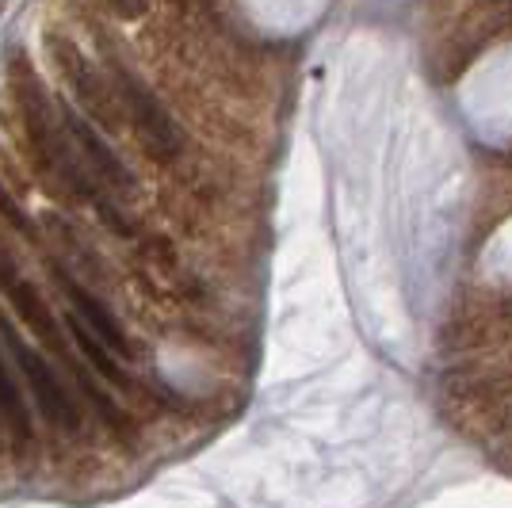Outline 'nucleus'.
<instances>
[{
	"label": "nucleus",
	"instance_id": "1",
	"mask_svg": "<svg viewBox=\"0 0 512 508\" xmlns=\"http://www.w3.org/2000/svg\"><path fill=\"white\" fill-rule=\"evenodd\" d=\"M8 77H12V92H16V104L23 111V130H27V149L35 153V161H39V169L46 176H54V180H62L69 191H77V195H88V199H96V207L104 218H111V207H107L104 199H100V191L85 184V176L77 169V161L69 157V142H65V123L62 115H54V107L46 100L43 85H39V73L31 69V62L16 54L12 58V69H8ZM115 222V218H111ZM119 226V222H115Z\"/></svg>",
	"mask_w": 512,
	"mask_h": 508
},
{
	"label": "nucleus",
	"instance_id": "2",
	"mask_svg": "<svg viewBox=\"0 0 512 508\" xmlns=\"http://www.w3.org/2000/svg\"><path fill=\"white\" fill-rule=\"evenodd\" d=\"M111 85H115V96H119L127 123L138 130L142 146L150 149L157 161H172L180 153V130H176L169 111L161 107V100L119 62H111Z\"/></svg>",
	"mask_w": 512,
	"mask_h": 508
},
{
	"label": "nucleus",
	"instance_id": "3",
	"mask_svg": "<svg viewBox=\"0 0 512 508\" xmlns=\"http://www.w3.org/2000/svg\"><path fill=\"white\" fill-rule=\"evenodd\" d=\"M0 337H4V344H8L12 360L20 363L23 379L31 382V394H35V402H39L46 421L65 428V432H77V405H73V398L65 394V386L58 382L54 367H50V363H46L43 356L16 333V325H12L8 318H0Z\"/></svg>",
	"mask_w": 512,
	"mask_h": 508
},
{
	"label": "nucleus",
	"instance_id": "4",
	"mask_svg": "<svg viewBox=\"0 0 512 508\" xmlns=\"http://www.w3.org/2000/svg\"><path fill=\"white\" fill-rule=\"evenodd\" d=\"M46 46H50V54H54V62H58V69L65 73V81L73 85V92L81 96V104H85V111L96 119V123H104V127H119V96H115V85L111 81H104L96 69H92V62H88L85 54L77 50V46L69 43L65 35H58V31H50L46 35Z\"/></svg>",
	"mask_w": 512,
	"mask_h": 508
},
{
	"label": "nucleus",
	"instance_id": "5",
	"mask_svg": "<svg viewBox=\"0 0 512 508\" xmlns=\"http://www.w3.org/2000/svg\"><path fill=\"white\" fill-rule=\"evenodd\" d=\"M62 123L65 130H69V138L81 146V153H85V161L92 165V176H100L104 184H111V188H134V180H130V169L115 157V149L107 146L104 138L96 134V127L88 123V119H81V111H73V107L62 104Z\"/></svg>",
	"mask_w": 512,
	"mask_h": 508
},
{
	"label": "nucleus",
	"instance_id": "6",
	"mask_svg": "<svg viewBox=\"0 0 512 508\" xmlns=\"http://www.w3.org/2000/svg\"><path fill=\"white\" fill-rule=\"evenodd\" d=\"M58 283H62V291L69 295V302H73V314H77L81 321H88V329L104 340L107 348H115V352H123V356H127L130 340H127V333H123V325L115 321V314L107 310L104 302H100V298H92L85 287H77V283H73L69 276H62V272H58Z\"/></svg>",
	"mask_w": 512,
	"mask_h": 508
},
{
	"label": "nucleus",
	"instance_id": "7",
	"mask_svg": "<svg viewBox=\"0 0 512 508\" xmlns=\"http://www.w3.org/2000/svg\"><path fill=\"white\" fill-rule=\"evenodd\" d=\"M4 291H8V298H12V306L20 310V318L31 325V333L43 340V344H50L54 352H62L65 356V348H62V337H58V321H54V314L46 310V302L43 295L31 287V283H23L20 276H8L4 283H0Z\"/></svg>",
	"mask_w": 512,
	"mask_h": 508
},
{
	"label": "nucleus",
	"instance_id": "8",
	"mask_svg": "<svg viewBox=\"0 0 512 508\" xmlns=\"http://www.w3.org/2000/svg\"><path fill=\"white\" fill-rule=\"evenodd\" d=\"M65 325H69V333H73V340H77V348L85 352V360L104 375V379L111 382H127V371L119 367V363H111V356H107V348H104V340L96 337L92 329H88V321H81L77 314H69L65 318Z\"/></svg>",
	"mask_w": 512,
	"mask_h": 508
},
{
	"label": "nucleus",
	"instance_id": "9",
	"mask_svg": "<svg viewBox=\"0 0 512 508\" xmlns=\"http://www.w3.org/2000/svg\"><path fill=\"white\" fill-rule=\"evenodd\" d=\"M0 421L12 428V436L20 440V444H27L31 440V421H27V402H23L20 386L12 382V375H8V367H4V360H0Z\"/></svg>",
	"mask_w": 512,
	"mask_h": 508
},
{
	"label": "nucleus",
	"instance_id": "10",
	"mask_svg": "<svg viewBox=\"0 0 512 508\" xmlns=\"http://www.w3.org/2000/svg\"><path fill=\"white\" fill-rule=\"evenodd\" d=\"M0 211H4V218H8V222H12L16 230L35 233V230H31V218H27V214H23L20 207H16V199H12V195H8L4 188H0Z\"/></svg>",
	"mask_w": 512,
	"mask_h": 508
},
{
	"label": "nucleus",
	"instance_id": "11",
	"mask_svg": "<svg viewBox=\"0 0 512 508\" xmlns=\"http://www.w3.org/2000/svg\"><path fill=\"white\" fill-rule=\"evenodd\" d=\"M123 20H138L142 12H146V0H107Z\"/></svg>",
	"mask_w": 512,
	"mask_h": 508
}]
</instances>
